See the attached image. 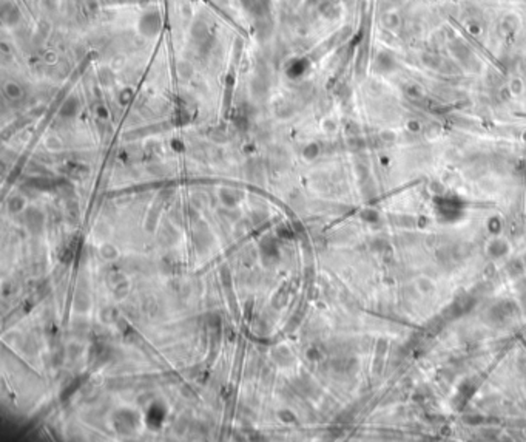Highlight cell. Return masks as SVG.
<instances>
[{
	"label": "cell",
	"mask_w": 526,
	"mask_h": 442,
	"mask_svg": "<svg viewBox=\"0 0 526 442\" xmlns=\"http://www.w3.org/2000/svg\"><path fill=\"white\" fill-rule=\"evenodd\" d=\"M102 254L107 257V258L113 257V255L116 254V252H114V247H113V246H103V247H102Z\"/></svg>",
	"instance_id": "1"
}]
</instances>
